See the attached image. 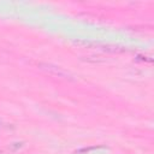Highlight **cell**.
<instances>
[]
</instances>
